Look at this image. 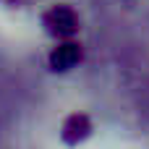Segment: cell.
Returning a JSON list of instances; mask_svg holds the SVG:
<instances>
[{
  "instance_id": "obj_1",
  "label": "cell",
  "mask_w": 149,
  "mask_h": 149,
  "mask_svg": "<svg viewBox=\"0 0 149 149\" xmlns=\"http://www.w3.org/2000/svg\"><path fill=\"white\" fill-rule=\"evenodd\" d=\"M45 26H47L50 34L68 37V34H73V31L79 29V18H76V13H73L71 8L55 5V8H50V10L45 13Z\"/></svg>"
},
{
  "instance_id": "obj_2",
  "label": "cell",
  "mask_w": 149,
  "mask_h": 149,
  "mask_svg": "<svg viewBox=\"0 0 149 149\" xmlns=\"http://www.w3.org/2000/svg\"><path fill=\"white\" fill-rule=\"evenodd\" d=\"M81 60V47L76 42H65V45H58L52 52H50V65L55 71H65V68H73L76 63Z\"/></svg>"
},
{
  "instance_id": "obj_3",
  "label": "cell",
  "mask_w": 149,
  "mask_h": 149,
  "mask_svg": "<svg viewBox=\"0 0 149 149\" xmlns=\"http://www.w3.org/2000/svg\"><path fill=\"white\" fill-rule=\"evenodd\" d=\"M89 134V120L84 118V115H73V118H68V123H65V128H63V136H65V141H79V139H84Z\"/></svg>"
},
{
  "instance_id": "obj_4",
  "label": "cell",
  "mask_w": 149,
  "mask_h": 149,
  "mask_svg": "<svg viewBox=\"0 0 149 149\" xmlns=\"http://www.w3.org/2000/svg\"><path fill=\"white\" fill-rule=\"evenodd\" d=\"M13 3H18V0H13Z\"/></svg>"
}]
</instances>
